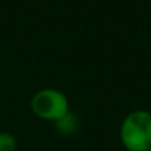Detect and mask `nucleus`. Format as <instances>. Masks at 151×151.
<instances>
[{"instance_id":"nucleus-1","label":"nucleus","mask_w":151,"mask_h":151,"mask_svg":"<svg viewBox=\"0 0 151 151\" xmlns=\"http://www.w3.org/2000/svg\"><path fill=\"white\" fill-rule=\"evenodd\" d=\"M119 137L128 151H150L151 113L147 110H134L126 114L120 125Z\"/></svg>"},{"instance_id":"nucleus-2","label":"nucleus","mask_w":151,"mask_h":151,"mask_svg":"<svg viewBox=\"0 0 151 151\" xmlns=\"http://www.w3.org/2000/svg\"><path fill=\"white\" fill-rule=\"evenodd\" d=\"M31 110L37 117L54 122L66 111H69V100L59 90L44 88L32 96Z\"/></svg>"},{"instance_id":"nucleus-3","label":"nucleus","mask_w":151,"mask_h":151,"mask_svg":"<svg viewBox=\"0 0 151 151\" xmlns=\"http://www.w3.org/2000/svg\"><path fill=\"white\" fill-rule=\"evenodd\" d=\"M53 123H54V129L60 135H65V137H70V135L76 134L78 129H79V126H81V122H79L78 114L73 113V111H70V110L66 111L63 116H60Z\"/></svg>"},{"instance_id":"nucleus-4","label":"nucleus","mask_w":151,"mask_h":151,"mask_svg":"<svg viewBox=\"0 0 151 151\" xmlns=\"http://www.w3.org/2000/svg\"><path fill=\"white\" fill-rule=\"evenodd\" d=\"M18 141L9 132H0V151H16Z\"/></svg>"},{"instance_id":"nucleus-5","label":"nucleus","mask_w":151,"mask_h":151,"mask_svg":"<svg viewBox=\"0 0 151 151\" xmlns=\"http://www.w3.org/2000/svg\"><path fill=\"white\" fill-rule=\"evenodd\" d=\"M150 151H151V148H150Z\"/></svg>"}]
</instances>
